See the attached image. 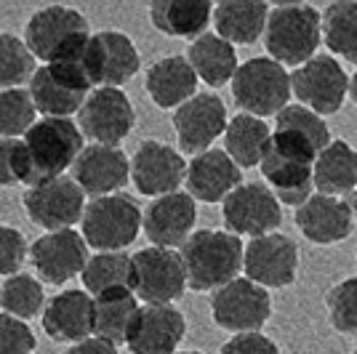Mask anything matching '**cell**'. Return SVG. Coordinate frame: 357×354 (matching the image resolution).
<instances>
[{
  "mask_svg": "<svg viewBox=\"0 0 357 354\" xmlns=\"http://www.w3.org/2000/svg\"><path fill=\"white\" fill-rule=\"evenodd\" d=\"M89 22L77 8L70 6H45L38 8L27 22L24 43L35 59L54 64L61 59H73L89 45Z\"/></svg>",
  "mask_w": 357,
  "mask_h": 354,
  "instance_id": "obj_4",
  "label": "cell"
},
{
  "mask_svg": "<svg viewBox=\"0 0 357 354\" xmlns=\"http://www.w3.org/2000/svg\"><path fill=\"white\" fill-rule=\"evenodd\" d=\"M320 35V14L312 6L288 3L269 8L264 43L272 61L278 64H304L314 56Z\"/></svg>",
  "mask_w": 357,
  "mask_h": 354,
  "instance_id": "obj_6",
  "label": "cell"
},
{
  "mask_svg": "<svg viewBox=\"0 0 357 354\" xmlns=\"http://www.w3.org/2000/svg\"><path fill=\"white\" fill-rule=\"evenodd\" d=\"M64 354H118V346H112V344H107V341L91 336V339H86V341L73 344Z\"/></svg>",
  "mask_w": 357,
  "mask_h": 354,
  "instance_id": "obj_44",
  "label": "cell"
},
{
  "mask_svg": "<svg viewBox=\"0 0 357 354\" xmlns=\"http://www.w3.org/2000/svg\"><path fill=\"white\" fill-rule=\"evenodd\" d=\"M349 93H352V99H355V104H357V70H355V75H352V80H349Z\"/></svg>",
  "mask_w": 357,
  "mask_h": 354,
  "instance_id": "obj_45",
  "label": "cell"
},
{
  "mask_svg": "<svg viewBox=\"0 0 357 354\" xmlns=\"http://www.w3.org/2000/svg\"><path fill=\"white\" fill-rule=\"evenodd\" d=\"M174 128L178 136V147L190 155H200L227 128V107L216 93H195L192 99L176 107Z\"/></svg>",
  "mask_w": 357,
  "mask_h": 354,
  "instance_id": "obj_19",
  "label": "cell"
},
{
  "mask_svg": "<svg viewBox=\"0 0 357 354\" xmlns=\"http://www.w3.org/2000/svg\"><path fill=\"white\" fill-rule=\"evenodd\" d=\"M269 136L272 131L267 128L264 120L240 112L224 128V152L238 168H253L261 160Z\"/></svg>",
  "mask_w": 357,
  "mask_h": 354,
  "instance_id": "obj_32",
  "label": "cell"
},
{
  "mask_svg": "<svg viewBox=\"0 0 357 354\" xmlns=\"http://www.w3.org/2000/svg\"><path fill=\"white\" fill-rule=\"evenodd\" d=\"M136 311L139 304L131 291H107L93 295V336L112 346L126 344Z\"/></svg>",
  "mask_w": 357,
  "mask_h": 354,
  "instance_id": "obj_31",
  "label": "cell"
},
{
  "mask_svg": "<svg viewBox=\"0 0 357 354\" xmlns=\"http://www.w3.org/2000/svg\"><path fill=\"white\" fill-rule=\"evenodd\" d=\"M24 210L30 222L48 232L73 229V224L83 219L86 210V194L70 176H59L27 187L24 192Z\"/></svg>",
  "mask_w": 357,
  "mask_h": 354,
  "instance_id": "obj_13",
  "label": "cell"
},
{
  "mask_svg": "<svg viewBox=\"0 0 357 354\" xmlns=\"http://www.w3.org/2000/svg\"><path fill=\"white\" fill-rule=\"evenodd\" d=\"M184 264V277L192 291H219L238 277L243 266L240 237L216 229H200L187 237L178 253Z\"/></svg>",
  "mask_w": 357,
  "mask_h": 354,
  "instance_id": "obj_2",
  "label": "cell"
},
{
  "mask_svg": "<svg viewBox=\"0 0 357 354\" xmlns=\"http://www.w3.org/2000/svg\"><path fill=\"white\" fill-rule=\"evenodd\" d=\"M328 314L336 330L357 333V277L339 282L328 293Z\"/></svg>",
  "mask_w": 357,
  "mask_h": 354,
  "instance_id": "obj_39",
  "label": "cell"
},
{
  "mask_svg": "<svg viewBox=\"0 0 357 354\" xmlns=\"http://www.w3.org/2000/svg\"><path fill=\"white\" fill-rule=\"evenodd\" d=\"M144 86H147L149 99L160 109H171L192 99L197 88V75L192 72L190 61L184 56H165L149 67Z\"/></svg>",
  "mask_w": 357,
  "mask_h": 354,
  "instance_id": "obj_26",
  "label": "cell"
},
{
  "mask_svg": "<svg viewBox=\"0 0 357 354\" xmlns=\"http://www.w3.org/2000/svg\"><path fill=\"white\" fill-rule=\"evenodd\" d=\"M232 96L238 107L245 109V115L264 120L288 107L291 77L283 64L256 56L238 67V72L232 77Z\"/></svg>",
  "mask_w": 357,
  "mask_h": 354,
  "instance_id": "obj_8",
  "label": "cell"
},
{
  "mask_svg": "<svg viewBox=\"0 0 357 354\" xmlns=\"http://www.w3.org/2000/svg\"><path fill=\"white\" fill-rule=\"evenodd\" d=\"M27 184V152L22 139H0V187Z\"/></svg>",
  "mask_w": 357,
  "mask_h": 354,
  "instance_id": "obj_40",
  "label": "cell"
},
{
  "mask_svg": "<svg viewBox=\"0 0 357 354\" xmlns=\"http://www.w3.org/2000/svg\"><path fill=\"white\" fill-rule=\"evenodd\" d=\"M86 72L91 86L99 88H120L139 72V51L128 35L118 30L96 32L86 45Z\"/></svg>",
  "mask_w": 357,
  "mask_h": 354,
  "instance_id": "obj_15",
  "label": "cell"
},
{
  "mask_svg": "<svg viewBox=\"0 0 357 354\" xmlns=\"http://www.w3.org/2000/svg\"><path fill=\"white\" fill-rule=\"evenodd\" d=\"M131 178V165L128 157L118 147H102V144H89L77 155L73 165V181L80 187L83 194L107 197L118 194Z\"/></svg>",
  "mask_w": 357,
  "mask_h": 354,
  "instance_id": "obj_22",
  "label": "cell"
},
{
  "mask_svg": "<svg viewBox=\"0 0 357 354\" xmlns=\"http://www.w3.org/2000/svg\"><path fill=\"white\" fill-rule=\"evenodd\" d=\"M312 187L320 194L339 197L357 187V152L347 141H331L312 162Z\"/></svg>",
  "mask_w": 357,
  "mask_h": 354,
  "instance_id": "obj_28",
  "label": "cell"
},
{
  "mask_svg": "<svg viewBox=\"0 0 357 354\" xmlns=\"http://www.w3.org/2000/svg\"><path fill=\"white\" fill-rule=\"evenodd\" d=\"M83 240L99 253L123 251L139 237L142 210L128 194H107L91 200L83 210Z\"/></svg>",
  "mask_w": 357,
  "mask_h": 354,
  "instance_id": "obj_7",
  "label": "cell"
},
{
  "mask_svg": "<svg viewBox=\"0 0 357 354\" xmlns=\"http://www.w3.org/2000/svg\"><path fill=\"white\" fill-rule=\"evenodd\" d=\"M317 152L301 136L291 131H275L261 155V174L269 192L278 203L304 206L312 197V162Z\"/></svg>",
  "mask_w": 357,
  "mask_h": 354,
  "instance_id": "obj_1",
  "label": "cell"
},
{
  "mask_svg": "<svg viewBox=\"0 0 357 354\" xmlns=\"http://www.w3.org/2000/svg\"><path fill=\"white\" fill-rule=\"evenodd\" d=\"M184 59L190 61L192 72L203 83L213 86V88L229 83L235 77V72H238L235 45H229L219 35H211V32H203L200 38H195V43L190 45V51H187Z\"/></svg>",
  "mask_w": 357,
  "mask_h": 354,
  "instance_id": "obj_29",
  "label": "cell"
},
{
  "mask_svg": "<svg viewBox=\"0 0 357 354\" xmlns=\"http://www.w3.org/2000/svg\"><path fill=\"white\" fill-rule=\"evenodd\" d=\"M269 6L259 0H227L213 8V24L219 38L227 43L251 45L267 27Z\"/></svg>",
  "mask_w": 357,
  "mask_h": 354,
  "instance_id": "obj_27",
  "label": "cell"
},
{
  "mask_svg": "<svg viewBox=\"0 0 357 354\" xmlns=\"http://www.w3.org/2000/svg\"><path fill=\"white\" fill-rule=\"evenodd\" d=\"M43 330L51 341L77 344L93 333V298L86 291L51 295L43 307Z\"/></svg>",
  "mask_w": 357,
  "mask_h": 354,
  "instance_id": "obj_23",
  "label": "cell"
},
{
  "mask_svg": "<svg viewBox=\"0 0 357 354\" xmlns=\"http://www.w3.org/2000/svg\"><path fill=\"white\" fill-rule=\"evenodd\" d=\"M224 224L229 229V235H253L264 237L272 235L280 222V203L275 200V194L269 192L267 184L261 181H248L240 184L232 192L224 197Z\"/></svg>",
  "mask_w": 357,
  "mask_h": 354,
  "instance_id": "obj_14",
  "label": "cell"
},
{
  "mask_svg": "<svg viewBox=\"0 0 357 354\" xmlns=\"http://www.w3.org/2000/svg\"><path fill=\"white\" fill-rule=\"evenodd\" d=\"M197 222V206L187 192H171L152 200L142 213V229L155 248L174 251L184 245Z\"/></svg>",
  "mask_w": 357,
  "mask_h": 354,
  "instance_id": "obj_21",
  "label": "cell"
},
{
  "mask_svg": "<svg viewBox=\"0 0 357 354\" xmlns=\"http://www.w3.org/2000/svg\"><path fill=\"white\" fill-rule=\"evenodd\" d=\"M178 354H200V352H178Z\"/></svg>",
  "mask_w": 357,
  "mask_h": 354,
  "instance_id": "obj_47",
  "label": "cell"
},
{
  "mask_svg": "<svg viewBox=\"0 0 357 354\" xmlns=\"http://www.w3.org/2000/svg\"><path fill=\"white\" fill-rule=\"evenodd\" d=\"M35 115L27 88L0 91V139H22L35 125Z\"/></svg>",
  "mask_w": 357,
  "mask_h": 354,
  "instance_id": "obj_37",
  "label": "cell"
},
{
  "mask_svg": "<svg viewBox=\"0 0 357 354\" xmlns=\"http://www.w3.org/2000/svg\"><path fill=\"white\" fill-rule=\"evenodd\" d=\"M27 259L40 282L64 285L73 277H80L83 266L89 261V245L83 235H77L75 229H59V232L38 237L27 248Z\"/></svg>",
  "mask_w": 357,
  "mask_h": 354,
  "instance_id": "obj_16",
  "label": "cell"
},
{
  "mask_svg": "<svg viewBox=\"0 0 357 354\" xmlns=\"http://www.w3.org/2000/svg\"><path fill=\"white\" fill-rule=\"evenodd\" d=\"M320 35L326 45L344 59L357 61V3L339 0L331 3L320 16Z\"/></svg>",
  "mask_w": 357,
  "mask_h": 354,
  "instance_id": "obj_34",
  "label": "cell"
},
{
  "mask_svg": "<svg viewBox=\"0 0 357 354\" xmlns=\"http://www.w3.org/2000/svg\"><path fill=\"white\" fill-rule=\"evenodd\" d=\"M275 118H278V131H291V133H296V136H301L304 141H310V147H312L317 155L331 144L328 125L323 123L320 115L310 112L307 107L288 104V107H283Z\"/></svg>",
  "mask_w": 357,
  "mask_h": 354,
  "instance_id": "obj_38",
  "label": "cell"
},
{
  "mask_svg": "<svg viewBox=\"0 0 357 354\" xmlns=\"http://www.w3.org/2000/svg\"><path fill=\"white\" fill-rule=\"evenodd\" d=\"M136 123L131 99L120 88H93L77 109V128L93 144L118 147Z\"/></svg>",
  "mask_w": 357,
  "mask_h": 354,
  "instance_id": "obj_10",
  "label": "cell"
},
{
  "mask_svg": "<svg viewBox=\"0 0 357 354\" xmlns=\"http://www.w3.org/2000/svg\"><path fill=\"white\" fill-rule=\"evenodd\" d=\"M213 6L206 0H158L149 6L155 30L171 38H200L211 22Z\"/></svg>",
  "mask_w": 357,
  "mask_h": 354,
  "instance_id": "obj_30",
  "label": "cell"
},
{
  "mask_svg": "<svg viewBox=\"0 0 357 354\" xmlns=\"http://www.w3.org/2000/svg\"><path fill=\"white\" fill-rule=\"evenodd\" d=\"M187 190L192 200L200 203H219L235 187L243 184V171L227 157L224 149H206L195 155L192 162L187 165Z\"/></svg>",
  "mask_w": 357,
  "mask_h": 354,
  "instance_id": "obj_24",
  "label": "cell"
},
{
  "mask_svg": "<svg viewBox=\"0 0 357 354\" xmlns=\"http://www.w3.org/2000/svg\"><path fill=\"white\" fill-rule=\"evenodd\" d=\"M27 43L14 32H0V91L22 88L30 83L38 64Z\"/></svg>",
  "mask_w": 357,
  "mask_h": 354,
  "instance_id": "obj_36",
  "label": "cell"
},
{
  "mask_svg": "<svg viewBox=\"0 0 357 354\" xmlns=\"http://www.w3.org/2000/svg\"><path fill=\"white\" fill-rule=\"evenodd\" d=\"M213 320L224 330L232 333H259V328L267 323L272 314L269 293L251 282L248 277H235L222 285L211 298Z\"/></svg>",
  "mask_w": 357,
  "mask_h": 354,
  "instance_id": "obj_11",
  "label": "cell"
},
{
  "mask_svg": "<svg viewBox=\"0 0 357 354\" xmlns=\"http://www.w3.org/2000/svg\"><path fill=\"white\" fill-rule=\"evenodd\" d=\"M222 354H280L275 341L261 333H238L224 344Z\"/></svg>",
  "mask_w": 357,
  "mask_h": 354,
  "instance_id": "obj_43",
  "label": "cell"
},
{
  "mask_svg": "<svg viewBox=\"0 0 357 354\" xmlns=\"http://www.w3.org/2000/svg\"><path fill=\"white\" fill-rule=\"evenodd\" d=\"M187 333L184 314L171 304L139 307L134 325L126 336L131 354H174Z\"/></svg>",
  "mask_w": 357,
  "mask_h": 354,
  "instance_id": "obj_20",
  "label": "cell"
},
{
  "mask_svg": "<svg viewBox=\"0 0 357 354\" xmlns=\"http://www.w3.org/2000/svg\"><path fill=\"white\" fill-rule=\"evenodd\" d=\"M355 354H357V346H355Z\"/></svg>",
  "mask_w": 357,
  "mask_h": 354,
  "instance_id": "obj_48",
  "label": "cell"
},
{
  "mask_svg": "<svg viewBox=\"0 0 357 354\" xmlns=\"http://www.w3.org/2000/svg\"><path fill=\"white\" fill-rule=\"evenodd\" d=\"M27 261V243L19 229L0 224V277H14Z\"/></svg>",
  "mask_w": 357,
  "mask_h": 354,
  "instance_id": "obj_42",
  "label": "cell"
},
{
  "mask_svg": "<svg viewBox=\"0 0 357 354\" xmlns=\"http://www.w3.org/2000/svg\"><path fill=\"white\" fill-rule=\"evenodd\" d=\"M243 266L248 280L267 288H283L296 280L298 248L291 237L264 235L253 237L243 256Z\"/></svg>",
  "mask_w": 357,
  "mask_h": 354,
  "instance_id": "obj_17",
  "label": "cell"
},
{
  "mask_svg": "<svg viewBox=\"0 0 357 354\" xmlns=\"http://www.w3.org/2000/svg\"><path fill=\"white\" fill-rule=\"evenodd\" d=\"M288 77H291V93H296L298 102L307 104V109L314 115L339 112L349 91V77L344 72V67L328 54L304 61Z\"/></svg>",
  "mask_w": 357,
  "mask_h": 354,
  "instance_id": "obj_12",
  "label": "cell"
},
{
  "mask_svg": "<svg viewBox=\"0 0 357 354\" xmlns=\"http://www.w3.org/2000/svg\"><path fill=\"white\" fill-rule=\"evenodd\" d=\"M187 288L178 253L165 248H142L131 256V293L147 304H171Z\"/></svg>",
  "mask_w": 357,
  "mask_h": 354,
  "instance_id": "obj_9",
  "label": "cell"
},
{
  "mask_svg": "<svg viewBox=\"0 0 357 354\" xmlns=\"http://www.w3.org/2000/svg\"><path fill=\"white\" fill-rule=\"evenodd\" d=\"M0 307H3V314H11L22 323L38 317L45 307L43 282L24 272L6 277L3 288H0Z\"/></svg>",
  "mask_w": 357,
  "mask_h": 354,
  "instance_id": "obj_35",
  "label": "cell"
},
{
  "mask_svg": "<svg viewBox=\"0 0 357 354\" xmlns=\"http://www.w3.org/2000/svg\"><path fill=\"white\" fill-rule=\"evenodd\" d=\"M296 226L317 245L342 243L352 229V208L342 197L312 194L304 206L296 208Z\"/></svg>",
  "mask_w": 357,
  "mask_h": 354,
  "instance_id": "obj_25",
  "label": "cell"
},
{
  "mask_svg": "<svg viewBox=\"0 0 357 354\" xmlns=\"http://www.w3.org/2000/svg\"><path fill=\"white\" fill-rule=\"evenodd\" d=\"M38 346L27 323L0 311V354H32Z\"/></svg>",
  "mask_w": 357,
  "mask_h": 354,
  "instance_id": "obj_41",
  "label": "cell"
},
{
  "mask_svg": "<svg viewBox=\"0 0 357 354\" xmlns=\"http://www.w3.org/2000/svg\"><path fill=\"white\" fill-rule=\"evenodd\" d=\"M80 280L91 298L107 291H131V256L123 251L89 256Z\"/></svg>",
  "mask_w": 357,
  "mask_h": 354,
  "instance_id": "obj_33",
  "label": "cell"
},
{
  "mask_svg": "<svg viewBox=\"0 0 357 354\" xmlns=\"http://www.w3.org/2000/svg\"><path fill=\"white\" fill-rule=\"evenodd\" d=\"M128 165H131V181L136 184V190L147 197L178 192V184L187 174V162L178 155V149L155 139L142 141Z\"/></svg>",
  "mask_w": 357,
  "mask_h": 354,
  "instance_id": "obj_18",
  "label": "cell"
},
{
  "mask_svg": "<svg viewBox=\"0 0 357 354\" xmlns=\"http://www.w3.org/2000/svg\"><path fill=\"white\" fill-rule=\"evenodd\" d=\"M352 213L357 216V192H355V200H352Z\"/></svg>",
  "mask_w": 357,
  "mask_h": 354,
  "instance_id": "obj_46",
  "label": "cell"
},
{
  "mask_svg": "<svg viewBox=\"0 0 357 354\" xmlns=\"http://www.w3.org/2000/svg\"><path fill=\"white\" fill-rule=\"evenodd\" d=\"M86 51L73 59H61L54 64L38 67L30 77V93L35 112L43 118H70L77 115L86 96L91 93V80L86 72Z\"/></svg>",
  "mask_w": 357,
  "mask_h": 354,
  "instance_id": "obj_5",
  "label": "cell"
},
{
  "mask_svg": "<svg viewBox=\"0 0 357 354\" xmlns=\"http://www.w3.org/2000/svg\"><path fill=\"white\" fill-rule=\"evenodd\" d=\"M27 152V184L35 187L51 178L64 176L83 152V133L70 118H43L22 136Z\"/></svg>",
  "mask_w": 357,
  "mask_h": 354,
  "instance_id": "obj_3",
  "label": "cell"
}]
</instances>
